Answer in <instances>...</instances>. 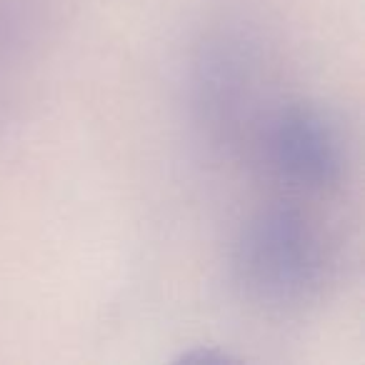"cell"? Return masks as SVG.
Here are the masks:
<instances>
[{
    "label": "cell",
    "mask_w": 365,
    "mask_h": 365,
    "mask_svg": "<svg viewBox=\"0 0 365 365\" xmlns=\"http://www.w3.org/2000/svg\"><path fill=\"white\" fill-rule=\"evenodd\" d=\"M238 293L268 313H295L315 303L328 283L330 255L320 230L293 205L250 215L230 253Z\"/></svg>",
    "instance_id": "cell-1"
},
{
    "label": "cell",
    "mask_w": 365,
    "mask_h": 365,
    "mask_svg": "<svg viewBox=\"0 0 365 365\" xmlns=\"http://www.w3.org/2000/svg\"><path fill=\"white\" fill-rule=\"evenodd\" d=\"M265 51L248 21H220L195 43L185 93L198 138L215 153L245 140L258 113Z\"/></svg>",
    "instance_id": "cell-2"
},
{
    "label": "cell",
    "mask_w": 365,
    "mask_h": 365,
    "mask_svg": "<svg viewBox=\"0 0 365 365\" xmlns=\"http://www.w3.org/2000/svg\"><path fill=\"white\" fill-rule=\"evenodd\" d=\"M260 145L270 170L295 190L333 188L343 173V148L320 108L285 103L260 128Z\"/></svg>",
    "instance_id": "cell-3"
},
{
    "label": "cell",
    "mask_w": 365,
    "mask_h": 365,
    "mask_svg": "<svg viewBox=\"0 0 365 365\" xmlns=\"http://www.w3.org/2000/svg\"><path fill=\"white\" fill-rule=\"evenodd\" d=\"M38 33L33 0H0V113L18 91Z\"/></svg>",
    "instance_id": "cell-4"
},
{
    "label": "cell",
    "mask_w": 365,
    "mask_h": 365,
    "mask_svg": "<svg viewBox=\"0 0 365 365\" xmlns=\"http://www.w3.org/2000/svg\"><path fill=\"white\" fill-rule=\"evenodd\" d=\"M178 360H180V363H215V365H220V363H228V360H233V358H230L228 353H223V350H218L215 345H208V348L198 345V348L182 353Z\"/></svg>",
    "instance_id": "cell-5"
}]
</instances>
